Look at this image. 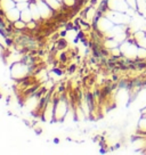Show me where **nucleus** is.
<instances>
[{
    "instance_id": "1",
    "label": "nucleus",
    "mask_w": 146,
    "mask_h": 155,
    "mask_svg": "<svg viewBox=\"0 0 146 155\" xmlns=\"http://www.w3.org/2000/svg\"><path fill=\"white\" fill-rule=\"evenodd\" d=\"M5 15H6L7 18L13 23V22H15V21H17V20H20L21 18V10L18 9L17 7H15V8H13V9L6 12Z\"/></svg>"
},
{
    "instance_id": "2",
    "label": "nucleus",
    "mask_w": 146,
    "mask_h": 155,
    "mask_svg": "<svg viewBox=\"0 0 146 155\" xmlns=\"http://www.w3.org/2000/svg\"><path fill=\"white\" fill-rule=\"evenodd\" d=\"M15 7H16V1L15 0H0V9L2 10L3 13L13 9Z\"/></svg>"
},
{
    "instance_id": "3",
    "label": "nucleus",
    "mask_w": 146,
    "mask_h": 155,
    "mask_svg": "<svg viewBox=\"0 0 146 155\" xmlns=\"http://www.w3.org/2000/svg\"><path fill=\"white\" fill-rule=\"evenodd\" d=\"M69 48V41L66 40V38H60L56 41V49L58 51L61 50H66Z\"/></svg>"
},
{
    "instance_id": "4",
    "label": "nucleus",
    "mask_w": 146,
    "mask_h": 155,
    "mask_svg": "<svg viewBox=\"0 0 146 155\" xmlns=\"http://www.w3.org/2000/svg\"><path fill=\"white\" fill-rule=\"evenodd\" d=\"M21 20H23L24 22H30V21L33 20V16H32V13H31L30 7L24 9L23 12H21Z\"/></svg>"
},
{
    "instance_id": "5",
    "label": "nucleus",
    "mask_w": 146,
    "mask_h": 155,
    "mask_svg": "<svg viewBox=\"0 0 146 155\" xmlns=\"http://www.w3.org/2000/svg\"><path fill=\"white\" fill-rule=\"evenodd\" d=\"M16 7L21 12H23L24 9H26L30 7V2L29 1H20V2H16Z\"/></svg>"
},
{
    "instance_id": "6",
    "label": "nucleus",
    "mask_w": 146,
    "mask_h": 155,
    "mask_svg": "<svg viewBox=\"0 0 146 155\" xmlns=\"http://www.w3.org/2000/svg\"><path fill=\"white\" fill-rule=\"evenodd\" d=\"M76 70H78V66H76V64H75V63H72V64H70V65H67L66 72L69 73V74H73V73L75 72Z\"/></svg>"
},
{
    "instance_id": "7",
    "label": "nucleus",
    "mask_w": 146,
    "mask_h": 155,
    "mask_svg": "<svg viewBox=\"0 0 146 155\" xmlns=\"http://www.w3.org/2000/svg\"><path fill=\"white\" fill-rule=\"evenodd\" d=\"M65 89H66V88H65V84H64V83H61L60 86H58V89H57V94H64L65 93Z\"/></svg>"
},
{
    "instance_id": "8",
    "label": "nucleus",
    "mask_w": 146,
    "mask_h": 155,
    "mask_svg": "<svg viewBox=\"0 0 146 155\" xmlns=\"http://www.w3.org/2000/svg\"><path fill=\"white\" fill-rule=\"evenodd\" d=\"M34 130H36V135H41V133H42V129L39 128V127H36Z\"/></svg>"
},
{
    "instance_id": "9",
    "label": "nucleus",
    "mask_w": 146,
    "mask_h": 155,
    "mask_svg": "<svg viewBox=\"0 0 146 155\" xmlns=\"http://www.w3.org/2000/svg\"><path fill=\"white\" fill-rule=\"evenodd\" d=\"M53 142L55 143V144H60V138H58V137H55V138L53 139Z\"/></svg>"
},
{
    "instance_id": "10",
    "label": "nucleus",
    "mask_w": 146,
    "mask_h": 155,
    "mask_svg": "<svg viewBox=\"0 0 146 155\" xmlns=\"http://www.w3.org/2000/svg\"><path fill=\"white\" fill-rule=\"evenodd\" d=\"M138 67H139V69H144V67H145V63H140V64H138Z\"/></svg>"
}]
</instances>
